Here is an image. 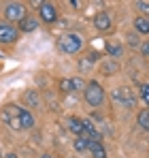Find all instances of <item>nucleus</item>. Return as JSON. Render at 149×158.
Here are the masks:
<instances>
[{
	"mask_svg": "<svg viewBox=\"0 0 149 158\" xmlns=\"http://www.w3.org/2000/svg\"><path fill=\"white\" fill-rule=\"evenodd\" d=\"M4 158H19L15 152H9V154H4Z\"/></svg>",
	"mask_w": 149,
	"mask_h": 158,
	"instance_id": "26",
	"label": "nucleus"
},
{
	"mask_svg": "<svg viewBox=\"0 0 149 158\" xmlns=\"http://www.w3.org/2000/svg\"><path fill=\"white\" fill-rule=\"evenodd\" d=\"M107 53H109V58H119L122 53H124V47H122V43H107Z\"/></svg>",
	"mask_w": 149,
	"mask_h": 158,
	"instance_id": "15",
	"label": "nucleus"
},
{
	"mask_svg": "<svg viewBox=\"0 0 149 158\" xmlns=\"http://www.w3.org/2000/svg\"><path fill=\"white\" fill-rule=\"evenodd\" d=\"M87 143H90V139H87L85 135H77V139H74V150H77V152H85V150H87Z\"/></svg>",
	"mask_w": 149,
	"mask_h": 158,
	"instance_id": "18",
	"label": "nucleus"
},
{
	"mask_svg": "<svg viewBox=\"0 0 149 158\" xmlns=\"http://www.w3.org/2000/svg\"><path fill=\"white\" fill-rule=\"evenodd\" d=\"M19 122H22V128H32V126H34V118H32V113L26 111V109L19 111Z\"/></svg>",
	"mask_w": 149,
	"mask_h": 158,
	"instance_id": "16",
	"label": "nucleus"
},
{
	"mask_svg": "<svg viewBox=\"0 0 149 158\" xmlns=\"http://www.w3.org/2000/svg\"><path fill=\"white\" fill-rule=\"evenodd\" d=\"M19 111H22V107L19 105H4L2 107V113H0V118H2V122L6 124V126H11V128H15V131H22V122H19Z\"/></svg>",
	"mask_w": 149,
	"mask_h": 158,
	"instance_id": "3",
	"label": "nucleus"
},
{
	"mask_svg": "<svg viewBox=\"0 0 149 158\" xmlns=\"http://www.w3.org/2000/svg\"><path fill=\"white\" fill-rule=\"evenodd\" d=\"M81 135H85L90 141H100V132L96 131V126L90 118H81Z\"/></svg>",
	"mask_w": 149,
	"mask_h": 158,
	"instance_id": "8",
	"label": "nucleus"
},
{
	"mask_svg": "<svg viewBox=\"0 0 149 158\" xmlns=\"http://www.w3.org/2000/svg\"><path fill=\"white\" fill-rule=\"evenodd\" d=\"M113 101L119 103V105H124V107H134L136 96H134V92H132L128 85H122V88H117V90L113 92Z\"/></svg>",
	"mask_w": 149,
	"mask_h": 158,
	"instance_id": "5",
	"label": "nucleus"
},
{
	"mask_svg": "<svg viewBox=\"0 0 149 158\" xmlns=\"http://www.w3.org/2000/svg\"><path fill=\"white\" fill-rule=\"evenodd\" d=\"M41 158H53V156H49V154H43V156H41Z\"/></svg>",
	"mask_w": 149,
	"mask_h": 158,
	"instance_id": "27",
	"label": "nucleus"
},
{
	"mask_svg": "<svg viewBox=\"0 0 149 158\" xmlns=\"http://www.w3.org/2000/svg\"><path fill=\"white\" fill-rule=\"evenodd\" d=\"M43 2H45V0H30V4H32V6H34V9H38V6H41V4H43Z\"/></svg>",
	"mask_w": 149,
	"mask_h": 158,
	"instance_id": "24",
	"label": "nucleus"
},
{
	"mask_svg": "<svg viewBox=\"0 0 149 158\" xmlns=\"http://www.w3.org/2000/svg\"><path fill=\"white\" fill-rule=\"evenodd\" d=\"M100 69H102L104 75H113V73L119 71V64H117L115 58H109V60H102V62H100Z\"/></svg>",
	"mask_w": 149,
	"mask_h": 158,
	"instance_id": "11",
	"label": "nucleus"
},
{
	"mask_svg": "<svg viewBox=\"0 0 149 158\" xmlns=\"http://www.w3.org/2000/svg\"><path fill=\"white\" fill-rule=\"evenodd\" d=\"M94 26L98 28L100 32H104V30H109V28H111V17H109L107 13H98V15L94 17Z\"/></svg>",
	"mask_w": 149,
	"mask_h": 158,
	"instance_id": "12",
	"label": "nucleus"
},
{
	"mask_svg": "<svg viewBox=\"0 0 149 158\" xmlns=\"http://www.w3.org/2000/svg\"><path fill=\"white\" fill-rule=\"evenodd\" d=\"M36 28H38V19L32 17V15H26L24 19L19 22V30L22 32H34Z\"/></svg>",
	"mask_w": 149,
	"mask_h": 158,
	"instance_id": "10",
	"label": "nucleus"
},
{
	"mask_svg": "<svg viewBox=\"0 0 149 158\" xmlns=\"http://www.w3.org/2000/svg\"><path fill=\"white\" fill-rule=\"evenodd\" d=\"M26 15H28V9H26L22 2H9L4 6V17L6 22H22Z\"/></svg>",
	"mask_w": 149,
	"mask_h": 158,
	"instance_id": "4",
	"label": "nucleus"
},
{
	"mask_svg": "<svg viewBox=\"0 0 149 158\" xmlns=\"http://www.w3.org/2000/svg\"><path fill=\"white\" fill-rule=\"evenodd\" d=\"M81 47H83V41H81L79 34H62V36L58 39V49L62 53L73 56V53L81 52Z\"/></svg>",
	"mask_w": 149,
	"mask_h": 158,
	"instance_id": "2",
	"label": "nucleus"
},
{
	"mask_svg": "<svg viewBox=\"0 0 149 158\" xmlns=\"http://www.w3.org/2000/svg\"><path fill=\"white\" fill-rule=\"evenodd\" d=\"M85 88V83H83V79H62L60 81V90L62 92H79V90H83Z\"/></svg>",
	"mask_w": 149,
	"mask_h": 158,
	"instance_id": "9",
	"label": "nucleus"
},
{
	"mask_svg": "<svg viewBox=\"0 0 149 158\" xmlns=\"http://www.w3.org/2000/svg\"><path fill=\"white\" fill-rule=\"evenodd\" d=\"M141 53H143V56H147V53H149V45H147V43H143V47H141Z\"/></svg>",
	"mask_w": 149,
	"mask_h": 158,
	"instance_id": "25",
	"label": "nucleus"
},
{
	"mask_svg": "<svg viewBox=\"0 0 149 158\" xmlns=\"http://www.w3.org/2000/svg\"><path fill=\"white\" fill-rule=\"evenodd\" d=\"M136 9H139L143 15H149V4H147V0H139V2H136Z\"/></svg>",
	"mask_w": 149,
	"mask_h": 158,
	"instance_id": "22",
	"label": "nucleus"
},
{
	"mask_svg": "<svg viewBox=\"0 0 149 158\" xmlns=\"http://www.w3.org/2000/svg\"><path fill=\"white\" fill-rule=\"evenodd\" d=\"M70 2H73V6H77V4H79V2H77V0H70Z\"/></svg>",
	"mask_w": 149,
	"mask_h": 158,
	"instance_id": "28",
	"label": "nucleus"
},
{
	"mask_svg": "<svg viewBox=\"0 0 149 158\" xmlns=\"http://www.w3.org/2000/svg\"><path fill=\"white\" fill-rule=\"evenodd\" d=\"M83 96H85V101H87V105L90 107H100L104 103V90H102V85H100L98 81H90V83H85V88H83Z\"/></svg>",
	"mask_w": 149,
	"mask_h": 158,
	"instance_id": "1",
	"label": "nucleus"
},
{
	"mask_svg": "<svg viewBox=\"0 0 149 158\" xmlns=\"http://www.w3.org/2000/svg\"><path fill=\"white\" fill-rule=\"evenodd\" d=\"M38 17H41L45 24H53V22L58 19V11H55V6L51 4L49 0H45V2L38 6Z\"/></svg>",
	"mask_w": 149,
	"mask_h": 158,
	"instance_id": "6",
	"label": "nucleus"
},
{
	"mask_svg": "<svg viewBox=\"0 0 149 158\" xmlns=\"http://www.w3.org/2000/svg\"><path fill=\"white\" fill-rule=\"evenodd\" d=\"M128 43H130L132 47H136V45H139V36H136V34H130V39H128Z\"/></svg>",
	"mask_w": 149,
	"mask_h": 158,
	"instance_id": "23",
	"label": "nucleus"
},
{
	"mask_svg": "<svg viewBox=\"0 0 149 158\" xmlns=\"http://www.w3.org/2000/svg\"><path fill=\"white\" fill-rule=\"evenodd\" d=\"M26 105H30V107H36L38 105V94L36 92H26Z\"/></svg>",
	"mask_w": 149,
	"mask_h": 158,
	"instance_id": "20",
	"label": "nucleus"
},
{
	"mask_svg": "<svg viewBox=\"0 0 149 158\" xmlns=\"http://www.w3.org/2000/svg\"><path fill=\"white\" fill-rule=\"evenodd\" d=\"M66 126H68V131H70V132L81 135V118H74V115L66 118Z\"/></svg>",
	"mask_w": 149,
	"mask_h": 158,
	"instance_id": "17",
	"label": "nucleus"
},
{
	"mask_svg": "<svg viewBox=\"0 0 149 158\" xmlns=\"http://www.w3.org/2000/svg\"><path fill=\"white\" fill-rule=\"evenodd\" d=\"M141 101L149 103V85L147 83H141Z\"/></svg>",
	"mask_w": 149,
	"mask_h": 158,
	"instance_id": "21",
	"label": "nucleus"
},
{
	"mask_svg": "<svg viewBox=\"0 0 149 158\" xmlns=\"http://www.w3.org/2000/svg\"><path fill=\"white\" fill-rule=\"evenodd\" d=\"M134 28L139 30V34H149V17L147 15L136 17V19H134Z\"/></svg>",
	"mask_w": 149,
	"mask_h": 158,
	"instance_id": "14",
	"label": "nucleus"
},
{
	"mask_svg": "<svg viewBox=\"0 0 149 158\" xmlns=\"http://www.w3.org/2000/svg\"><path fill=\"white\" fill-rule=\"evenodd\" d=\"M17 36H19L17 28H13L11 24H0V43H2V45H11V43H15Z\"/></svg>",
	"mask_w": 149,
	"mask_h": 158,
	"instance_id": "7",
	"label": "nucleus"
},
{
	"mask_svg": "<svg viewBox=\"0 0 149 158\" xmlns=\"http://www.w3.org/2000/svg\"><path fill=\"white\" fill-rule=\"evenodd\" d=\"M139 124L143 131H149V109H141L139 113Z\"/></svg>",
	"mask_w": 149,
	"mask_h": 158,
	"instance_id": "19",
	"label": "nucleus"
},
{
	"mask_svg": "<svg viewBox=\"0 0 149 158\" xmlns=\"http://www.w3.org/2000/svg\"><path fill=\"white\" fill-rule=\"evenodd\" d=\"M87 150L92 152V156H94V158H107V150L102 148L100 141H90V143H87Z\"/></svg>",
	"mask_w": 149,
	"mask_h": 158,
	"instance_id": "13",
	"label": "nucleus"
}]
</instances>
